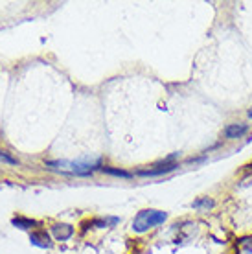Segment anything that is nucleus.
<instances>
[{
  "label": "nucleus",
  "instance_id": "0eeeda50",
  "mask_svg": "<svg viewBox=\"0 0 252 254\" xmlns=\"http://www.w3.org/2000/svg\"><path fill=\"white\" fill-rule=\"evenodd\" d=\"M101 172L109 173V175H114V177H124V179H131L132 177L129 172H124V170H116V168H107V166H103V168H101Z\"/></svg>",
  "mask_w": 252,
  "mask_h": 254
},
{
  "label": "nucleus",
  "instance_id": "423d86ee",
  "mask_svg": "<svg viewBox=\"0 0 252 254\" xmlns=\"http://www.w3.org/2000/svg\"><path fill=\"white\" fill-rule=\"evenodd\" d=\"M30 242H32L33 245H37V247H43V249L52 247L50 238H48V234H46V232H33V234L30 236Z\"/></svg>",
  "mask_w": 252,
  "mask_h": 254
},
{
  "label": "nucleus",
  "instance_id": "7ed1b4c3",
  "mask_svg": "<svg viewBox=\"0 0 252 254\" xmlns=\"http://www.w3.org/2000/svg\"><path fill=\"white\" fill-rule=\"evenodd\" d=\"M177 168H179V164H168V162H164V164L157 166L155 170H138L136 175H140V177H157V175H164V173L173 172Z\"/></svg>",
  "mask_w": 252,
  "mask_h": 254
},
{
  "label": "nucleus",
  "instance_id": "39448f33",
  "mask_svg": "<svg viewBox=\"0 0 252 254\" xmlns=\"http://www.w3.org/2000/svg\"><path fill=\"white\" fill-rule=\"evenodd\" d=\"M52 232H54V236H56L59 242H64V240L72 238L74 229H72L70 225H54V227H52Z\"/></svg>",
  "mask_w": 252,
  "mask_h": 254
},
{
  "label": "nucleus",
  "instance_id": "f03ea898",
  "mask_svg": "<svg viewBox=\"0 0 252 254\" xmlns=\"http://www.w3.org/2000/svg\"><path fill=\"white\" fill-rule=\"evenodd\" d=\"M48 166H59V168H68L77 175H88L96 170V166L100 164V159L96 160H50L46 162Z\"/></svg>",
  "mask_w": 252,
  "mask_h": 254
},
{
  "label": "nucleus",
  "instance_id": "f257e3e1",
  "mask_svg": "<svg viewBox=\"0 0 252 254\" xmlns=\"http://www.w3.org/2000/svg\"><path fill=\"white\" fill-rule=\"evenodd\" d=\"M166 219H168V214H166V212L151 210V208L142 210V212L136 214L134 221H132V230L138 232V234H142V232H147L149 229L157 227V225H160V223H164Z\"/></svg>",
  "mask_w": 252,
  "mask_h": 254
},
{
  "label": "nucleus",
  "instance_id": "6e6552de",
  "mask_svg": "<svg viewBox=\"0 0 252 254\" xmlns=\"http://www.w3.org/2000/svg\"><path fill=\"white\" fill-rule=\"evenodd\" d=\"M13 225L19 227V229H30V227H35L37 223L33 221V219H26V217H15V219H13Z\"/></svg>",
  "mask_w": 252,
  "mask_h": 254
},
{
  "label": "nucleus",
  "instance_id": "9b49d317",
  "mask_svg": "<svg viewBox=\"0 0 252 254\" xmlns=\"http://www.w3.org/2000/svg\"><path fill=\"white\" fill-rule=\"evenodd\" d=\"M241 245L249 251V253H252V238H247V240H241Z\"/></svg>",
  "mask_w": 252,
  "mask_h": 254
},
{
  "label": "nucleus",
  "instance_id": "9d476101",
  "mask_svg": "<svg viewBox=\"0 0 252 254\" xmlns=\"http://www.w3.org/2000/svg\"><path fill=\"white\" fill-rule=\"evenodd\" d=\"M0 162H4V164H9V166H17V159H13L9 153L6 151H0Z\"/></svg>",
  "mask_w": 252,
  "mask_h": 254
},
{
  "label": "nucleus",
  "instance_id": "1a4fd4ad",
  "mask_svg": "<svg viewBox=\"0 0 252 254\" xmlns=\"http://www.w3.org/2000/svg\"><path fill=\"white\" fill-rule=\"evenodd\" d=\"M212 206H214V201L208 199V197H202V199L193 201V208H212Z\"/></svg>",
  "mask_w": 252,
  "mask_h": 254
},
{
  "label": "nucleus",
  "instance_id": "20e7f679",
  "mask_svg": "<svg viewBox=\"0 0 252 254\" xmlns=\"http://www.w3.org/2000/svg\"><path fill=\"white\" fill-rule=\"evenodd\" d=\"M249 131V126L247 124H230V126L225 127V131H223V134L227 136V138H241L243 134Z\"/></svg>",
  "mask_w": 252,
  "mask_h": 254
},
{
  "label": "nucleus",
  "instance_id": "f8f14e48",
  "mask_svg": "<svg viewBox=\"0 0 252 254\" xmlns=\"http://www.w3.org/2000/svg\"><path fill=\"white\" fill-rule=\"evenodd\" d=\"M249 116H251V118H252V109H251V111H249Z\"/></svg>",
  "mask_w": 252,
  "mask_h": 254
}]
</instances>
